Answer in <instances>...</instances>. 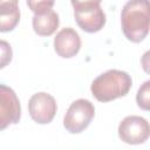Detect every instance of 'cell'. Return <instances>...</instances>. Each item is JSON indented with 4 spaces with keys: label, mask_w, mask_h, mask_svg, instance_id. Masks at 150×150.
Returning <instances> with one entry per match:
<instances>
[{
    "label": "cell",
    "mask_w": 150,
    "mask_h": 150,
    "mask_svg": "<svg viewBox=\"0 0 150 150\" xmlns=\"http://www.w3.org/2000/svg\"><path fill=\"white\" fill-rule=\"evenodd\" d=\"M12 60V49L11 46L6 41H1V68L6 67L8 62Z\"/></svg>",
    "instance_id": "obj_14"
},
{
    "label": "cell",
    "mask_w": 150,
    "mask_h": 150,
    "mask_svg": "<svg viewBox=\"0 0 150 150\" xmlns=\"http://www.w3.org/2000/svg\"><path fill=\"white\" fill-rule=\"evenodd\" d=\"M20 20L18 0H0V30L11 32Z\"/></svg>",
    "instance_id": "obj_9"
},
{
    "label": "cell",
    "mask_w": 150,
    "mask_h": 150,
    "mask_svg": "<svg viewBox=\"0 0 150 150\" xmlns=\"http://www.w3.org/2000/svg\"><path fill=\"white\" fill-rule=\"evenodd\" d=\"M70 2L74 7V11H83V9L98 7L101 0H70Z\"/></svg>",
    "instance_id": "obj_13"
},
{
    "label": "cell",
    "mask_w": 150,
    "mask_h": 150,
    "mask_svg": "<svg viewBox=\"0 0 150 150\" xmlns=\"http://www.w3.org/2000/svg\"><path fill=\"white\" fill-rule=\"evenodd\" d=\"M120 138L128 144H142L150 137V124L141 116H127L118 125Z\"/></svg>",
    "instance_id": "obj_4"
},
{
    "label": "cell",
    "mask_w": 150,
    "mask_h": 150,
    "mask_svg": "<svg viewBox=\"0 0 150 150\" xmlns=\"http://www.w3.org/2000/svg\"><path fill=\"white\" fill-rule=\"evenodd\" d=\"M21 107L14 90L5 84L0 86V129L20 121Z\"/></svg>",
    "instance_id": "obj_6"
},
{
    "label": "cell",
    "mask_w": 150,
    "mask_h": 150,
    "mask_svg": "<svg viewBox=\"0 0 150 150\" xmlns=\"http://www.w3.org/2000/svg\"><path fill=\"white\" fill-rule=\"evenodd\" d=\"M141 64H142L143 70H144L146 74L150 75V49L146 50V52L142 55V57H141Z\"/></svg>",
    "instance_id": "obj_15"
},
{
    "label": "cell",
    "mask_w": 150,
    "mask_h": 150,
    "mask_svg": "<svg viewBox=\"0 0 150 150\" xmlns=\"http://www.w3.org/2000/svg\"><path fill=\"white\" fill-rule=\"evenodd\" d=\"M28 110L32 120L39 124H48L53 121L57 105L55 98L47 93L34 94L28 102Z\"/></svg>",
    "instance_id": "obj_5"
},
{
    "label": "cell",
    "mask_w": 150,
    "mask_h": 150,
    "mask_svg": "<svg viewBox=\"0 0 150 150\" xmlns=\"http://www.w3.org/2000/svg\"><path fill=\"white\" fill-rule=\"evenodd\" d=\"M94 115V104L89 100L79 98L69 105L63 118V127L70 134H80L90 124Z\"/></svg>",
    "instance_id": "obj_3"
},
{
    "label": "cell",
    "mask_w": 150,
    "mask_h": 150,
    "mask_svg": "<svg viewBox=\"0 0 150 150\" xmlns=\"http://www.w3.org/2000/svg\"><path fill=\"white\" fill-rule=\"evenodd\" d=\"M132 84L130 75L123 70L110 69L98 75L91 83L90 90L100 102H109L125 96Z\"/></svg>",
    "instance_id": "obj_2"
},
{
    "label": "cell",
    "mask_w": 150,
    "mask_h": 150,
    "mask_svg": "<svg viewBox=\"0 0 150 150\" xmlns=\"http://www.w3.org/2000/svg\"><path fill=\"white\" fill-rule=\"evenodd\" d=\"M74 16L79 27L87 33H96L101 30L105 23V14L101 6L83 11H74Z\"/></svg>",
    "instance_id": "obj_8"
},
{
    "label": "cell",
    "mask_w": 150,
    "mask_h": 150,
    "mask_svg": "<svg viewBox=\"0 0 150 150\" xmlns=\"http://www.w3.org/2000/svg\"><path fill=\"white\" fill-rule=\"evenodd\" d=\"M55 0H27L29 9L34 14H43L52 11Z\"/></svg>",
    "instance_id": "obj_12"
},
{
    "label": "cell",
    "mask_w": 150,
    "mask_h": 150,
    "mask_svg": "<svg viewBox=\"0 0 150 150\" xmlns=\"http://www.w3.org/2000/svg\"><path fill=\"white\" fill-rule=\"evenodd\" d=\"M121 25L124 36L135 43L145 39L150 30V0H129L122 8Z\"/></svg>",
    "instance_id": "obj_1"
},
{
    "label": "cell",
    "mask_w": 150,
    "mask_h": 150,
    "mask_svg": "<svg viewBox=\"0 0 150 150\" xmlns=\"http://www.w3.org/2000/svg\"><path fill=\"white\" fill-rule=\"evenodd\" d=\"M81 48V39L77 32L71 27L62 28L54 38V49L63 59L75 56Z\"/></svg>",
    "instance_id": "obj_7"
},
{
    "label": "cell",
    "mask_w": 150,
    "mask_h": 150,
    "mask_svg": "<svg viewBox=\"0 0 150 150\" xmlns=\"http://www.w3.org/2000/svg\"><path fill=\"white\" fill-rule=\"evenodd\" d=\"M137 105L146 111H150V80L145 81L137 90L136 94Z\"/></svg>",
    "instance_id": "obj_11"
},
{
    "label": "cell",
    "mask_w": 150,
    "mask_h": 150,
    "mask_svg": "<svg viewBox=\"0 0 150 150\" xmlns=\"http://www.w3.org/2000/svg\"><path fill=\"white\" fill-rule=\"evenodd\" d=\"M60 23L59 15L53 9L43 14H34L32 25L34 32L40 36H49L55 33Z\"/></svg>",
    "instance_id": "obj_10"
}]
</instances>
